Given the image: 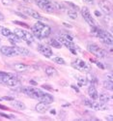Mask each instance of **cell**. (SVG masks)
Returning a JSON list of instances; mask_svg holds the SVG:
<instances>
[{
    "mask_svg": "<svg viewBox=\"0 0 113 121\" xmlns=\"http://www.w3.org/2000/svg\"><path fill=\"white\" fill-rule=\"evenodd\" d=\"M98 99H99L100 102L104 103V104H107V103H108V101L110 100V97H109L107 94L102 93V94H100V97H99Z\"/></svg>",
    "mask_w": 113,
    "mask_h": 121,
    "instance_id": "484cf974",
    "label": "cell"
},
{
    "mask_svg": "<svg viewBox=\"0 0 113 121\" xmlns=\"http://www.w3.org/2000/svg\"><path fill=\"white\" fill-rule=\"evenodd\" d=\"M0 115H1V116H3V117H6V118H13V116H10V115L4 114V113H0Z\"/></svg>",
    "mask_w": 113,
    "mask_h": 121,
    "instance_id": "74e56055",
    "label": "cell"
},
{
    "mask_svg": "<svg viewBox=\"0 0 113 121\" xmlns=\"http://www.w3.org/2000/svg\"><path fill=\"white\" fill-rule=\"evenodd\" d=\"M38 52L42 55H44L45 57H46V58H51L52 55H53L52 49H51L48 46L43 45V44H40L38 46Z\"/></svg>",
    "mask_w": 113,
    "mask_h": 121,
    "instance_id": "4fadbf2b",
    "label": "cell"
},
{
    "mask_svg": "<svg viewBox=\"0 0 113 121\" xmlns=\"http://www.w3.org/2000/svg\"><path fill=\"white\" fill-rule=\"evenodd\" d=\"M0 108H1V109H7V108L4 107V106H2V105H0Z\"/></svg>",
    "mask_w": 113,
    "mask_h": 121,
    "instance_id": "ee69618b",
    "label": "cell"
},
{
    "mask_svg": "<svg viewBox=\"0 0 113 121\" xmlns=\"http://www.w3.org/2000/svg\"><path fill=\"white\" fill-rule=\"evenodd\" d=\"M39 100L42 101V102L47 103V104H51V103H53L54 98H53L52 95H50L48 93H46V92H43V94L41 95V97L39 98Z\"/></svg>",
    "mask_w": 113,
    "mask_h": 121,
    "instance_id": "ac0fdd59",
    "label": "cell"
},
{
    "mask_svg": "<svg viewBox=\"0 0 113 121\" xmlns=\"http://www.w3.org/2000/svg\"><path fill=\"white\" fill-rule=\"evenodd\" d=\"M20 10H21V12L26 14V16H30L32 17L33 18L37 19V21L39 22H44V21H46V18H45L44 17L41 16L37 11H35V10L31 9V8H28V7H20L19 8Z\"/></svg>",
    "mask_w": 113,
    "mask_h": 121,
    "instance_id": "9c48e42d",
    "label": "cell"
},
{
    "mask_svg": "<svg viewBox=\"0 0 113 121\" xmlns=\"http://www.w3.org/2000/svg\"><path fill=\"white\" fill-rule=\"evenodd\" d=\"M52 60H53V62L59 64V65H65L66 62H65V60L62 58V57H59V56H55V57H52Z\"/></svg>",
    "mask_w": 113,
    "mask_h": 121,
    "instance_id": "4316f807",
    "label": "cell"
},
{
    "mask_svg": "<svg viewBox=\"0 0 113 121\" xmlns=\"http://www.w3.org/2000/svg\"><path fill=\"white\" fill-rule=\"evenodd\" d=\"M84 105L86 106V107H88V108H91L92 107V100L90 99H85L84 100Z\"/></svg>",
    "mask_w": 113,
    "mask_h": 121,
    "instance_id": "4dcf8cb0",
    "label": "cell"
},
{
    "mask_svg": "<svg viewBox=\"0 0 113 121\" xmlns=\"http://www.w3.org/2000/svg\"><path fill=\"white\" fill-rule=\"evenodd\" d=\"M30 83H31L32 85H37V82H34V80H30Z\"/></svg>",
    "mask_w": 113,
    "mask_h": 121,
    "instance_id": "b9f144b4",
    "label": "cell"
},
{
    "mask_svg": "<svg viewBox=\"0 0 113 121\" xmlns=\"http://www.w3.org/2000/svg\"><path fill=\"white\" fill-rule=\"evenodd\" d=\"M55 112H55V109H51V112H50L51 114H56Z\"/></svg>",
    "mask_w": 113,
    "mask_h": 121,
    "instance_id": "7bdbcfd3",
    "label": "cell"
},
{
    "mask_svg": "<svg viewBox=\"0 0 113 121\" xmlns=\"http://www.w3.org/2000/svg\"><path fill=\"white\" fill-rule=\"evenodd\" d=\"M35 1L38 7L46 13H52L56 10L54 6V2H51L49 0H35Z\"/></svg>",
    "mask_w": 113,
    "mask_h": 121,
    "instance_id": "8992f818",
    "label": "cell"
},
{
    "mask_svg": "<svg viewBox=\"0 0 113 121\" xmlns=\"http://www.w3.org/2000/svg\"><path fill=\"white\" fill-rule=\"evenodd\" d=\"M91 108H93L95 110H105L107 108V106L106 104H104L101 102H97V100L94 101L92 100V107Z\"/></svg>",
    "mask_w": 113,
    "mask_h": 121,
    "instance_id": "2e32d148",
    "label": "cell"
},
{
    "mask_svg": "<svg viewBox=\"0 0 113 121\" xmlns=\"http://www.w3.org/2000/svg\"><path fill=\"white\" fill-rule=\"evenodd\" d=\"M32 32L34 37L42 40V39L47 38L50 35L51 28L48 25L43 23L42 22H37L32 27Z\"/></svg>",
    "mask_w": 113,
    "mask_h": 121,
    "instance_id": "6da1fadb",
    "label": "cell"
},
{
    "mask_svg": "<svg viewBox=\"0 0 113 121\" xmlns=\"http://www.w3.org/2000/svg\"><path fill=\"white\" fill-rule=\"evenodd\" d=\"M21 92H23L25 95H27L28 97L32 98V99H38L41 97V95L43 94L44 91L37 88H33V87H23L21 89Z\"/></svg>",
    "mask_w": 113,
    "mask_h": 121,
    "instance_id": "ba28073f",
    "label": "cell"
},
{
    "mask_svg": "<svg viewBox=\"0 0 113 121\" xmlns=\"http://www.w3.org/2000/svg\"><path fill=\"white\" fill-rule=\"evenodd\" d=\"M2 4L5 5V6H10V5H13L15 0H2Z\"/></svg>",
    "mask_w": 113,
    "mask_h": 121,
    "instance_id": "f546056e",
    "label": "cell"
},
{
    "mask_svg": "<svg viewBox=\"0 0 113 121\" xmlns=\"http://www.w3.org/2000/svg\"><path fill=\"white\" fill-rule=\"evenodd\" d=\"M0 52L3 55L8 56V57H12V56H17L18 55L17 46L14 47H10V46H2L0 48Z\"/></svg>",
    "mask_w": 113,
    "mask_h": 121,
    "instance_id": "8fae6325",
    "label": "cell"
},
{
    "mask_svg": "<svg viewBox=\"0 0 113 121\" xmlns=\"http://www.w3.org/2000/svg\"><path fill=\"white\" fill-rule=\"evenodd\" d=\"M17 52H18V55H23V56H26V55H29L30 54V52L25 48H22V47H17Z\"/></svg>",
    "mask_w": 113,
    "mask_h": 121,
    "instance_id": "603a6c76",
    "label": "cell"
},
{
    "mask_svg": "<svg viewBox=\"0 0 113 121\" xmlns=\"http://www.w3.org/2000/svg\"><path fill=\"white\" fill-rule=\"evenodd\" d=\"M104 86L105 89H108V90H112L113 88V82H110V80H105L104 82Z\"/></svg>",
    "mask_w": 113,
    "mask_h": 121,
    "instance_id": "83f0119b",
    "label": "cell"
},
{
    "mask_svg": "<svg viewBox=\"0 0 113 121\" xmlns=\"http://www.w3.org/2000/svg\"><path fill=\"white\" fill-rule=\"evenodd\" d=\"M23 1H25V2H29L30 0H23Z\"/></svg>",
    "mask_w": 113,
    "mask_h": 121,
    "instance_id": "bcb514c9",
    "label": "cell"
},
{
    "mask_svg": "<svg viewBox=\"0 0 113 121\" xmlns=\"http://www.w3.org/2000/svg\"><path fill=\"white\" fill-rule=\"evenodd\" d=\"M14 69L17 72H25L29 70V66L24 63H16L14 64Z\"/></svg>",
    "mask_w": 113,
    "mask_h": 121,
    "instance_id": "d6986e66",
    "label": "cell"
},
{
    "mask_svg": "<svg viewBox=\"0 0 113 121\" xmlns=\"http://www.w3.org/2000/svg\"><path fill=\"white\" fill-rule=\"evenodd\" d=\"M95 15H96L97 17H100V16H101V14H100L99 11H95Z\"/></svg>",
    "mask_w": 113,
    "mask_h": 121,
    "instance_id": "60d3db41",
    "label": "cell"
},
{
    "mask_svg": "<svg viewBox=\"0 0 113 121\" xmlns=\"http://www.w3.org/2000/svg\"><path fill=\"white\" fill-rule=\"evenodd\" d=\"M87 49L89 52H91L92 54H94L95 56H97L99 58H104L105 56V50L100 47H99L97 44H88Z\"/></svg>",
    "mask_w": 113,
    "mask_h": 121,
    "instance_id": "52a82bcc",
    "label": "cell"
},
{
    "mask_svg": "<svg viewBox=\"0 0 113 121\" xmlns=\"http://www.w3.org/2000/svg\"><path fill=\"white\" fill-rule=\"evenodd\" d=\"M0 33H1L3 36H5L6 38H9L10 36H12L14 34L13 31H11L9 28L4 27V26H0Z\"/></svg>",
    "mask_w": 113,
    "mask_h": 121,
    "instance_id": "44dd1931",
    "label": "cell"
},
{
    "mask_svg": "<svg viewBox=\"0 0 113 121\" xmlns=\"http://www.w3.org/2000/svg\"><path fill=\"white\" fill-rule=\"evenodd\" d=\"M71 66L82 73H89L91 71V66L80 58H76L75 60H74L71 62Z\"/></svg>",
    "mask_w": 113,
    "mask_h": 121,
    "instance_id": "5b68a950",
    "label": "cell"
},
{
    "mask_svg": "<svg viewBox=\"0 0 113 121\" xmlns=\"http://www.w3.org/2000/svg\"><path fill=\"white\" fill-rule=\"evenodd\" d=\"M49 45L52 48H62V45H61V43L58 41L57 39H51L49 41Z\"/></svg>",
    "mask_w": 113,
    "mask_h": 121,
    "instance_id": "d4e9b609",
    "label": "cell"
},
{
    "mask_svg": "<svg viewBox=\"0 0 113 121\" xmlns=\"http://www.w3.org/2000/svg\"><path fill=\"white\" fill-rule=\"evenodd\" d=\"M81 15H82V17H83L84 21H85L91 27L97 26V25H96L95 19L93 18V17H92L90 10H89L87 7H82V8H81Z\"/></svg>",
    "mask_w": 113,
    "mask_h": 121,
    "instance_id": "30bf717a",
    "label": "cell"
},
{
    "mask_svg": "<svg viewBox=\"0 0 113 121\" xmlns=\"http://www.w3.org/2000/svg\"><path fill=\"white\" fill-rule=\"evenodd\" d=\"M67 15L71 19L77 18V12L75 11V10H74V9H68L67 10Z\"/></svg>",
    "mask_w": 113,
    "mask_h": 121,
    "instance_id": "cb8c5ba5",
    "label": "cell"
},
{
    "mask_svg": "<svg viewBox=\"0 0 113 121\" xmlns=\"http://www.w3.org/2000/svg\"><path fill=\"white\" fill-rule=\"evenodd\" d=\"M71 88H73V89H75L76 92H79V89H78L76 86H75V85H71Z\"/></svg>",
    "mask_w": 113,
    "mask_h": 121,
    "instance_id": "ab89813d",
    "label": "cell"
},
{
    "mask_svg": "<svg viewBox=\"0 0 113 121\" xmlns=\"http://www.w3.org/2000/svg\"><path fill=\"white\" fill-rule=\"evenodd\" d=\"M0 42H1V39H0Z\"/></svg>",
    "mask_w": 113,
    "mask_h": 121,
    "instance_id": "7dc6e473",
    "label": "cell"
},
{
    "mask_svg": "<svg viewBox=\"0 0 113 121\" xmlns=\"http://www.w3.org/2000/svg\"><path fill=\"white\" fill-rule=\"evenodd\" d=\"M14 34H16L20 40H21V41L26 42L28 45L32 44L34 42L33 34H31L29 31H27V30H24V29H21V28H16L14 30Z\"/></svg>",
    "mask_w": 113,
    "mask_h": 121,
    "instance_id": "277c9868",
    "label": "cell"
},
{
    "mask_svg": "<svg viewBox=\"0 0 113 121\" xmlns=\"http://www.w3.org/2000/svg\"><path fill=\"white\" fill-rule=\"evenodd\" d=\"M0 82H2L10 87H15L18 85V79L11 73H6L0 71Z\"/></svg>",
    "mask_w": 113,
    "mask_h": 121,
    "instance_id": "3957f363",
    "label": "cell"
},
{
    "mask_svg": "<svg viewBox=\"0 0 113 121\" xmlns=\"http://www.w3.org/2000/svg\"><path fill=\"white\" fill-rule=\"evenodd\" d=\"M92 31L96 34V36L98 38H100V40L102 43H105V45H109V46L112 45V43H113L112 35L109 32L105 31V30H104V29H100V28H99L97 26L92 27Z\"/></svg>",
    "mask_w": 113,
    "mask_h": 121,
    "instance_id": "7a4b0ae2",
    "label": "cell"
},
{
    "mask_svg": "<svg viewBox=\"0 0 113 121\" xmlns=\"http://www.w3.org/2000/svg\"><path fill=\"white\" fill-rule=\"evenodd\" d=\"M96 64H97V66H98L99 68H100L101 70H105V67L104 66V64H101L100 62H96Z\"/></svg>",
    "mask_w": 113,
    "mask_h": 121,
    "instance_id": "d6a6232c",
    "label": "cell"
},
{
    "mask_svg": "<svg viewBox=\"0 0 113 121\" xmlns=\"http://www.w3.org/2000/svg\"><path fill=\"white\" fill-rule=\"evenodd\" d=\"M42 87L43 88H45V89H47V90H49V91H51V90H53L52 89V87H51V86H49V85H42Z\"/></svg>",
    "mask_w": 113,
    "mask_h": 121,
    "instance_id": "836d02e7",
    "label": "cell"
},
{
    "mask_svg": "<svg viewBox=\"0 0 113 121\" xmlns=\"http://www.w3.org/2000/svg\"><path fill=\"white\" fill-rule=\"evenodd\" d=\"M107 118H108V119H109V120H112V116H111V115H109V116H108V117H107Z\"/></svg>",
    "mask_w": 113,
    "mask_h": 121,
    "instance_id": "f6af8a7d",
    "label": "cell"
},
{
    "mask_svg": "<svg viewBox=\"0 0 113 121\" xmlns=\"http://www.w3.org/2000/svg\"><path fill=\"white\" fill-rule=\"evenodd\" d=\"M99 6H100V9L102 11V13L107 15V16H110L111 15V4L108 0H100L99 2Z\"/></svg>",
    "mask_w": 113,
    "mask_h": 121,
    "instance_id": "5bb4252c",
    "label": "cell"
},
{
    "mask_svg": "<svg viewBox=\"0 0 113 121\" xmlns=\"http://www.w3.org/2000/svg\"><path fill=\"white\" fill-rule=\"evenodd\" d=\"M78 85L79 86H84V85H86L87 84V82H88V80H87V78H78Z\"/></svg>",
    "mask_w": 113,
    "mask_h": 121,
    "instance_id": "f1b7e54d",
    "label": "cell"
},
{
    "mask_svg": "<svg viewBox=\"0 0 113 121\" xmlns=\"http://www.w3.org/2000/svg\"><path fill=\"white\" fill-rule=\"evenodd\" d=\"M35 109H36V112H39V113H46L47 110L49 109V104L40 101V102L36 105Z\"/></svg>",
    "mask_w": 113,
    "mask_h": 121,
    "instance_id": "9a60e30c",
    "label": "cell"
},
{
    "mask_svg": "<svg viewBox=\"0 0 113 121\" xmlns=\"http://www.w3.org/2000/svg\"><path fill=\"white\" fill-rule=\"evenodd\" d=\"M45 72L48 77H56L58 75L57 70L55 68H53V67H51V66H47L46 68V70H45Z\"/></svg>",
    "mask_w": 113,
    "mask_h": 121,
    "instance_id": "ffe728a7",
    "label": "cell"
},
{
    "mask_svg": "<svg viewBox=\"0 0 113 121\" xmlns=\"http://www.w3.org/2000/svg\"><path fill=\"white\" fill-rule=\"evenodd\" d=\"M1 100H7V101H13V100H14V98H12V97H3V98H1Z\"/></svg>",
    "mask_w": 113,
    "mask_h": 121,
    "instance_id": "d590c367",
    "label": "cell"
},
{
    "mask_svg": "<svg viewBox=\"0 0 113 121\" xmlns=\"http://www.w3.org/2000/svg\"><path fill=\"white\" fill-rule=\"evenodd\" d=\"M14 23L18 24V25H21V26H23V27H25V28H28V27H29V26H28V24H26V23H24V22H21L15 21V22H14Z\"/></svg>",
    "mask_w": 113,
    "mask_h": 121,
    "instance_id": "1f68e13d",
    "label": "cell"
},
{
    "mask_svg": "<svg viewBox=\"0 0 113 121\" xmlns=\"http://www.w3.org/2000/svg\"><path fill=\"white\" fill-rule=\"evenodd\" d=\"M13 102V107L15 108H17V109H18V110H23V109H25V105L22 103V102H20V101H16V100H13L12 101Z\"/></svg>",
    "mask_w": 113,
    "mask_h": 121,
    "instance_id": "7402d4cb",
    "label": "cell"
},
{
    "mask_svg": "<svg viewBox=\"0 0 113 121\" xmlns=\"http://www.w3.org/2000/svg\"><path fill=\"white\" fill-rule=\"evenodd\" d=\"M88 94H89L91 100H94V101L98 100L99 94H98V91H97V88L95 87L94 84H91L89 86V88H88Z\"/></svg>",
    "mask_w": 113,
    "mask_h": 121,
    "instance_id": "e0dca14e",
    "label": "cell"
},
{
    "mask_svg": "<svg viewBox=\"0 0 113 121\" xmlns=\"http://www.w3.org/2000/svg\"><path fill=\"white\" fill-rule=\"evenodd\" d=\"M16 14H17V16H19V17H23V18H27V16H26V15H23L22 13H18V12H16Z\"/></svg>",
    "mask_w": 113,
    "mask_h": 121,
    "instance_id": "e575fe53",
    "label": "cell"
},
{
    "mask_svg": "<svg viewBox=\"0 0 113 121\" xmlns=\"http://www.w3.org/2000/svg\"><path fill=\"white\" fill-rule=\"evenodd\" d=\"M84 2L88 3V4H91V5H93L94 4V0H83Z\"/></svg>",
    "mask_w": 113,
    "mask_h": 121,
    "instance_id": "8d00e7d4",
    "label": "cell"
},
{
    "mask_svg": "<svg viewBox=\"0 0 113 121\" xmlns=\"http://www.w3.org/2000/svg\"><path fill=\"white\" fill-rule=\"evenodd\" d=\"M58 41L61 43V45L62 46H65L68 49H70V52L73 53V54H76V49H75V45L74 44L73 41H70V40L66 39L65 37L63 36H60L58 39Z\"/></svg>",
    "mask_w": 113,
    "mask_h": 121,
    "instance_id": "7c38bea8",
    "label": "cell"
},
{
    "mask_svg": "<svg viewBox=\"0 0 113 121\" xmlns=\"http://www.w3.org/2000/svg\"><path fill=\"white\" fill-rule=\"evenodd\" d=\"M4 18H5V17H4V15H3L1 12H0V22H3Z\"/></svg>",
    "mask_w": 113,
    "mask_h": 121,
    "instance_id": "f35d334b",
    "label": "cell"
}]
</instances>
